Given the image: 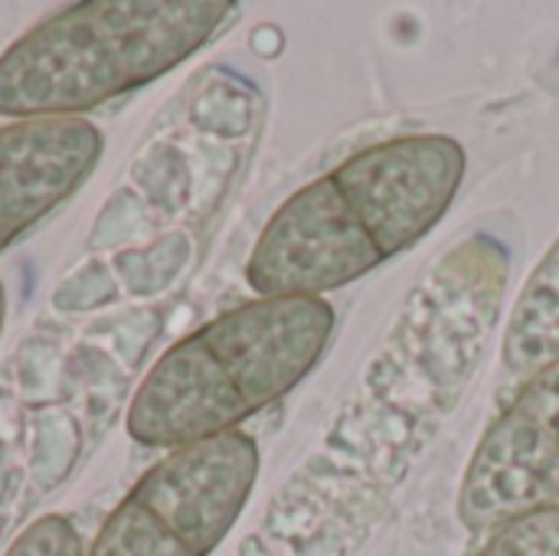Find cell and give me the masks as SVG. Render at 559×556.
Here are the masks:
<instances>
[{"label":"cell","instance_id":"obj_8","mask_svg":"<svg viewBox=\"0 0 559 556\" xmlns=\"http://www.w3.org/2000/svg\"><path fill=\"white\" fill-rule=\"evenodd\" d=\"M478 556H559V505L537 508L491 531Z\"/></svg>","mask_w":559,"mask_h":556},{"label":"cell","instance_id":"obj_3","mask_svg":"<svg viewBox=\"0 0 559 556\" xmlns=\"http://www.w3.org/2000/svg\"><path fill=\"white\" fill-rule=\"evenodd\" d=\"M239 3L229 0H85L0 52L3 118H82L203 49Z\"/></svg>","mask_w":559,"mask_h":556},{"label":"cell","instance_id":"obj_10","mask_svg":"<svg viewBox=\"0 0 559 556\" xmlns=\"http://www.w3.org/2000/svg\"><path fill=\"white\" fill-rule=\"evenodd\" d=\"M3 318H7V292H3V282H0V334H3Z\"/></svg>","mask_w":559,"mask_h":556},{"label":"cell","instance_id":"obj_7","mask_svg":"<svg viewBox=\"0 0 559 556\" xmlns=\"http://www.w3.org/2000/svg\"><path fill=\"white\" fill-rule=\"evenodd\" d=\"M508 374L531 377L559 360V236L527 275L501 344Z\"/></svg>","mask_w":559,"mask_h":556},{"label":"cell","instance_id":"obj_9","mask_svg":"<svg viewBox=\"0 0 559 556\" xmlns=\"http://www.w3.org/2000/svg\"><path fill=\"white\" fill-rule=\"evenodd\" d=\"M3 556H85L75 524L62 514H46L33 521Z\"/></svg>","mask_w":559,"mask_h":556},{"label":"cell","instance_id":"obj_4","mask_svg":"<svg viewBox=\"0 0 559 556\" xmlns=\"http://www.w3.org/2000/svg\"><path fill=\"white\" fill-rule=\"evenodd\" d=\"M259 446L242 429L170 449L118 501L85 556H210L246 511Z\"/></svg>","mask_w":559,"mask_h":556},{"label":"cell","instance_id":"obj_5","mask_svg":"<svg viewBox=\"0 0 559 556\" xmlns=\"http://www.w3.org/2000/svg\"><path fill=\"white\" fill-rule=\"evenodd\" d=\"M559 360L531 374L508 410L475 446L462 492L459 521L491 534L537 508L559 505Z\"/></svg>","mask_w":559,"mask_h":556},{"label":"cell","instance_id":"obj_2","mask_svg":"<svg viewBox=\"0 0 559 556\" xmlns=\"http://www.w3.org/2000/svg\"><path fill=\"white\" fill-rule=\"evenodd\" d=\"M334 321L324 298H255L206 321L147 370L124 416L128 436L180 449L236 433L318 367Z\"/></svg>","mask_w":559,"mask_h":556},{"label":"cell","instance_id":"obj_1","mask_svg":"<svg viewBox=\"0 0 559 556\" xmlns=\"http://www.w3.org/2000/svg\"><path fill=\"white\" fill-rule=\"evenodd\" d=\"M465 147L403 134L360 147L292 193L259 233L246 282L259 298H321L429 236L455 203Z\"/></svg>","mask_w":559,"mask_h":556},{"label":"cell","instance_id":"obj_6","mask_svg":"<svg viewBox=\"0 0 559 556\" xmlns=\"http://www.w3.org/2000/svg\"><path fill=\"white\" fill-rule=\"evenodd\" d=\"M105 134L85 118H23L0 128V252L69 200L95 170Z\"/></svg>","mask_w":559,"mask_h":556}]
</instances>
